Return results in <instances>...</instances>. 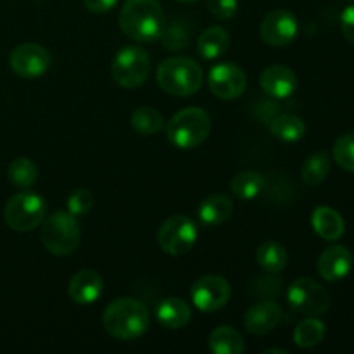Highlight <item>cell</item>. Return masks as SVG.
I'll return each instance as SVG.
<instances>
[{"label":"cell","instance_id":"1","mask_svg":"<svg viewBox=\"0 0 354 354\" xmlns=\"http://www.w3.org/2000/svg\"><path fill=\"white\" fill-rule=\"evenodd\" d=\"M102 324L107 334L118 341H133L149 330L151 315L140 301L133 297H120L107 304Z\"/></svg>","mask_w":354,"mask_h":354},{"label":"cell","instance_id":"2","mask_svg":"<svg viewBox=\"0 0 354 354\" xmlns=\"http://www.w3.org/2000/svg\"><path fill=\"white\" fill-rule=\"evenodd\" d=\"M120 28L131 40L154 41L165 28V10L158 0H127L121 7Z\"/></svg>","mask_w":354,"mask_h":354},{"label":"cell","instance_id":"3","mask_svg":"<svg viewBox=\"0 0 354 354\" xmlns=\"http://www.w3.org/2000/svg\"><path fill=\"white\" fill-rule=\"evenodd\" d=\"M158 85L175 97H189L203 86V68L190 57L166 59L158 68Z\"/></svg>","mask_w":354,"mask_h":354},{"label":"cell","instance_id":"4","mask_svg":"<svg viewBox=\"0 0 354 354\" xmlns=\"http://www.w3.org/2000/svg\"><path fill=\"white\" fill-rule=\"evenodd\" d=\"M211 120L209 114L199 107H187L176 113L166 124L168 140L175 147L189 151L196 149L209 137Z\"/></svg>","mask_w":354,"mask_h":354},{"label":"cell","instance_id":"5","mask_svg":"<svg viewBox=\"0 0 354 354\" xmlns=\"http://www.w3.org/2000/svg\"><path fill=\"white\" fill-rule=\"evenodd\" d=\"M80 225L69 211H55L44 221L41 242L54 256H68L76 251L80 244Z\"/></svg>","mask_w":354,"mask_h":354},{"label":"cell","instance_id":"6","mask_svg":"<svg viewBox=\"0 0 354 354\" xmlns=\"http://www.w3.org/2000/svg\"><path fill=\"white\" fill-rule=\"evenodd\" d=\"M45 214H47V203L44 197L35 192L16 194L10 197L3 209V218L6 223L12 228L14 232H31L44 223Z\"/></svg>","mask_w":354,"mask_h":354},{"label":"cell","instance_id":"7","mask_svg":"<svg viewBox=\"0 0 354 354\" xmlns=\"http://www.w3.org/2000/svg\"><path fill=\"white\" fill-rule=\"evenodd\" d=\"M151 73V57L147 52L135 45L121 48L113 59L111 75L123 88H137L147 80Z\"/></svg>","mask_w":354,"mask_h":354},{"label":"cell","instance_id":"8","mask_svg":"<svg viewBox=\"0 0 354 354\" xmlns=\"http://www.w3.org/2000/svg\"><path fill=\"white\" fill-rule=\"evenodd\" d=\"M199 232L192 218L185 214H173L159 227L158 244L166 254L183 256L196 245Z\"/></svg>","mask_w":354,"mask_h":354},{"label":"cell","instance_id":"9","mask_svg":"<svg viewBox=\"0 0 354 354\" xmlns=\"http://www.w3.org/2000/svg\"><path fill=\"white\" fill-rule=\"evenodd\" d=\"M287 301L294 311L306 317H320L327 313L330 308V296L325 287L308 277L297 279L290 283L287 290Z\"/></svg>","mask_w":354,"mask_h":354},{"label":"cell","instance_id":"10","mask_svg":"<svg viewBox=\"0 0 354 354\" xmlns=\"http://www.w3.org/2000/svg\"><path fill=\"white\" fill-rule=\"evenodd\" d=\"M232 297V287L223 277L206 275L201 277L190 287V299L197 310L204 313H214L227 306Z\"/></svg>","mask_w":354,"mask_h":354},{"label":"cell","instance_id":"11","mask_svg":"<svg viewBox=\"0 0 354 354\" xmlns=\"http://www.w3.org/2000/svg\"><path fill=\"white\" fill-rule=\"evenodd\" d=\"M50 54L44 45L38 44H23L17 45L10 52L9 64L10 69L16 73L19 78L35 80L44 76L50 68Z\"/></svg>","mask_w":354,"mask_h":354},{"label":"cell","instance_id":"12","mask_svg":"<svg viewBox=\"0 0 354 354\" xmlns=\"http://www.w3.org/2000/svg\"><path fill=\"white\" fill-rule=\"evenodd\" d=\"M259 33L265 44L272 47H287L296 40L299 33V23L297 17L290 10L277 9L266 14L263 19Z\"/></svg>","mask_w":354,"mask_h":354},{"label":"cell","instance_id":"13","mask_svg":"<svg viewBox=\"0 0 354 354\" xmlns=\"http://www.w3.org/2000/svg\"><path fill=\"white\" fill-rule=\"evenodd\" d=\"M207 85L216 97L223 100H234L245 92L248 78L245 73L232 62H221L211 68L207 75Z\"/></svg>","mask_w":354,"mask_h":354},{"label":"cell","instance_id":"14","mask_svg":"<svg viewBox=\"0 0 354 354\" xmlns=\"http://www.w3.org/2000/svg\"><path fill=\"white\" fill-rule=\"evenodd\" d=\"M282 320V308L277 301H259L244 315V327L252 335H265L272 332Z\"/></svg>","mask_w":354,"mask_h":354},{"label":"cell","instance_id":"15","mask_svg":"<svg viewBox=\"0 0 354 354\" xmlns=\"http://www.w3.org/2000/svg\"><path fill=\"white\" fill-rule=\"evenodd\" d=\"M259 85L273 99H287L297 90V76L287 66H268L259 76Z\"/></svg>","mask_w":354,"mask_h":354},{"label":"cell","instance_id":"16","mask_svg":"<svg viewBox=\"0 0 354 354\" xmlns=\"http://www.w3.org/2000/svg\"><path fill=\"white\" fill-rule=\"evenodd\" d=\"M318 273L327 282H337L349 275L353 268V254L344 245H330L318 258Z\"/></svg>","mask_w":354,"mask_h":354},{"label":"cell","instance_id":"17","mask_svg":"<svg viewBox=\"0 0 354 354\" xmlns=\"http://www.w3.org/2000/svg\"><path fill=\"white\" fill-rule=\"evenodd\" d=\"M104 280L93 270H80L73 275L68 286V294L76 304H92L102 296Z\"/></svg>","mask_w":354,"mask_h":354},{"label":"cell","instance_id":"18","mask_svg":"<svg viewBox=\"0 0 354 354\" xmlns=\"http://www.w3.org/2000/svg\"><path fill=\"white\" fill-rule=\"evenodd\" d=\"M158 322L162 327L169 328V330H178V328L187 327V324L192 318V311L190 306L182 299V297H166L159 303L158 311Z\"/></svg>","mask_w":354,"mask_h":354},{"label":"cell","instance_id":"19","mask_svg":"<svg viewBox=\"0 0 354 354\" xmlns=\"http://www.w3.org/2000/svg\"><path fill=\"white\" fill-rule=\"evenodd\" d=\"M311 225H313L315 234L330 242L339 241L346 232V225L341 214L328 206H320L313 211Z\"/></svg>","mask_w":354,"mask_h":354},{"label":"cell","instance_id":"20","mask_svg":"<svg viewBox=\"0 0 354 354\" xmlns=\"http://www.w3.org/2000/svg\"><path fill=\"white\" fill-rule=\"evenodd\" d=\"M234 213V203L228 196L223 194H213V196L203 199L199 204V220L207 227H216V225L225 223Z\"/></svg>","mask_w":354,"mask_h":354},{"label":"cell","instance_id":"21","mask_svg":"<svg viewBox=\"0 0 354 354\" xmlns=\"http://www.w3.org/2000/svg\"><path fill=\"white\" fill-rule=\"evenodd\" d=\"M230 33L225 28L211 26L201 33L199 40H197V50H199L201 57L213 61V59L221 57L230 48Z\"/></svg>","mask_w":354,"mask_h":354},{"label":"cell","instance_id":"22","mask_svg":"<svg viewBox=\"0 0 354 354\" xmlns=\"http://www.w3.org/2000/svg\"><path fill=\"white\" fill-rule=\"evenodd\" d=\"M244 348L242 335L228 325H221L211 332L209 349L214 354H242Z\"/></svg>","mask_w":354,"mask_h":354},{"label":"cell","instance_id":"23","mask_svg":"<svg viewBox=\"0 0 354 354\" xmlns=\"http://www.w3.org/2000/svg\"><path fill=\"white\" fill-rule=\"evenodd\" d=\"M256 261L266 273L275 275V273H280L286 268L287 261H289V254H287V249L282 244L275 241H268L258 248Z\"/></svg>","mask_w":354,"mask_h":354},{"label":"cell","instance_id":"24","mask_svg":"<svg viewBox=\"0 0 354 354\" xmlns=\"http://www.w3.org/2000/svg\"><path fill=\"white\" fill-rule=\"evenodd\" d=\"M270 131L275 138L282 142H297L304 137V127L303 120L294 114H279L270 123Z\"/></svg>","mask_w":354,"mask_h":354},{"label":"cell","instance_id":"25","mask_svg":"<svg viewBox=\"0 0 354 354\" xmlns=\"http://www.w3.org/2000/svg\"><path fill=\"white\" fill-rule=\"evenodd\" d=\"M325 337V324L318 318L310 317L306 320L299 322L294 328V344L297 348L310 349L320 344Z\"/></svg>","mask_w":354,"mask_h":354},{"label":"cell","instance_id":"26","mask_svg":"<svg viewBox=\"0 0 354 354\" xmlns=\"http://www.w3.org/2000/svg\"><path fill=\"white\" fill-rule=\"evenodd\" d=\"M263 187H265V180L259 175L258 171H251V169H245V171L237 173V175L232 178L230 189L239 199L251 201L254 197H258L261 194Z\"/></svg>","mask_w":354,"mask_h":354},{"label":"cell","instance_id":"27","mask_svg":"<svg viewBox=\"0 0 354 354\" xmlns=\"http://www.w3.org/2000/svg\"><path fill=\"white\" fill-rule=\"evenodd\" d=\"M330 173V158L327 152H317L304 161L301 169V178L306 185H320Z\"/></svg>","mask_w":354,"mask_h":354},{"label":"cell","instance_id":"28","mask_svg":"<svg viewBox=\"0 0 354 354\" xmlns=\"http://www.w3.org/2000/svg\"><path fill=\"white\" fill-rule=\"evenodd\" d=\"M7 176H9V182L17 189H30L37 182L38 168L31 159L17 158L9 165Z\"/></svg>","mask_w":354,"mask_h":354},{"label":"cell","instance_id":"29","mask_svg":"<svg viewBox=\"0 0 354 354\" xmlns=\"http://www.w3.org/2000/svg\"><path fill=\"white\" fill-rule=\"evenodd\" d=\"M187 21L175 19L171 24H168L162 28L161 33V41L168 50L178 52L183 50V48L189 47L190 44V35H192V28L187 26Z\"/></svg>","mask_w":354,"mask_h":354},{"label":"cell","instance_id":"30","mask_svg":"<svg viewBox=\"0 0 354 354\" xmlns=\"http://www.w3.org/2000/svg\"><path fill=\"white\" fill-rule=\"evenodd\" d=\"M131 127L140 135H156L162 130V116L154 107H138L131 114Z\"/></svg>","mask_w":354,"mask_h":354},{"label":"cell","instance_id":"31","mask_svg":"<svg viewBox=\"0 0 354 354\" xmlns=\"http://www.w3.org/2000/svg\"><path fill=\"white\" fill-rule=\"evenodd\" d=\"M334 159L342 169L354 173V131L341 135L335 140Z\"/></svg>","mask_w":354,"mask_h":354},{"label":"cell","instance_id":"32","mask_svg":"<svg viewBox=\"0 0 354 354\" xmlns=\"http://www.w3.org/2000/svg\"><path fill=\"white\" fill-rule=\"evenodd\" d=\"M93 207V194L86 189H76L68 197V211L73 216H85Z\"/></svg>","mask_w":354,"mask_h":354},{"label":"cell","instance_id":"33","mask_svg":"<svg viewBox=\"0 0 354 354\" xmlns=\"http://www.w3.org/2000/svg\"><path fill=\"white\" fill-rule=\"evenodd\" d=\"M207 9L216 19L228 21L237 14V0H207Z\"/></svg>","mask_w":354,"mask_h":354},{"label":"cell","instance_id":"34","mask_svg":"<svg viewBox=\"0 0 354 354\" xmlns=\"http://www.w3.org/2000/svg\"><path fill=\"white\" fill-rule=\"evenodd\" d=\"M341 30L349 44L354 45V3L346 7L341 14Z\"/></svg>","mask_w":354,"mask_h":354},{"label":"cell","instance_id":"35","mask_svg":"<svg viewBox=\"0 0 354 354\" xmlns=\"http://www.w3.org/2000/svg\"><path fill=\"white\" fill-rule=\"evenodd\" d=\"M120 0H83L86 9L93 14H106L118 6Z\"/></svg>","mask_w":354,"mask_h":354},{"label":"cell","instance_id":"36","mask_svg":"<svg viewBox=\"0 0 354 354\" xmlns=\"http://www.w3.org/2000/svg\"><path fill=\"white\" fill-rule=\"evenodd\" d=\"M270 353H280V354H289V351H286V349H266L265 354H270Z\"/></svg>","mask_w":354,"mask_h":354},{"label":"cell","instance_id":"37","mask_svg":"<svg viewBox=\"0 0 354 354\" xmlns=\"http://www.w3.org/2000/svg\"><path fill=\"white\" fill-rule=\"evenodd\" d=\"M178 2H183V3H190V2H197V0H178Z\"/></svg>","mask_w":354,"mask_h":354}]
</instances>
